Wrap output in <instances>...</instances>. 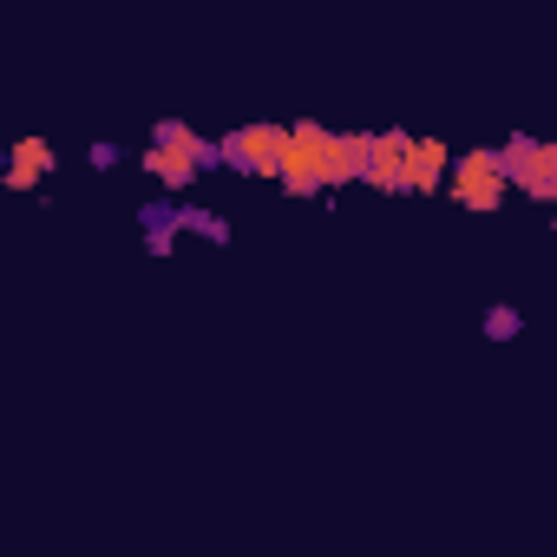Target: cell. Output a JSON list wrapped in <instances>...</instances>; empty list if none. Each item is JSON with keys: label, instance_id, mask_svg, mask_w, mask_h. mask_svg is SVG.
I'll return each mask as SVG.
<instances>
[{"label": "cell", "instance_id": "obj_5", "mask_svg": "<svg viewBox=\"0 0 557 557\" xmlns=\"http://www.w3.org/2000/svg\"><path fill=\"white\" fill-rule=\"evenodd\" d=\"M453 151L446 138H407V164H400V197H433L440 177H446Z\"/></svg>", "mask_w": 557, "mask_h": 557}, {"label": "cell", "instance_id": "obj_8", "mask_svg": "<svg viewBox=\"0 0 557 557\" xmlns=\"http://www.w3.org/2000/svg\"><path fill=\"white\" fill-rule=\"evenodd\" d=\"M158 145H177L197 171H210V164H216V145H210V138H197L184 119H158Z\"/></svg>", "mask_w": 557, "mask_h": 557}, {"label": "cell", "instance_id": "obj_10", "mask_svg": "<svg viewBox=\"0 0 557 557\" xmlns=\"http://www.w3.org/2000/svg\"><path fill=\"white\" fill-rule=\"evenodd\" d=\"M40 171H53V151L40 145V138H21V151H14V171H8V184L14 190H34V177Z\"/></svg>", "mask_w": 557, "mask_h": 557}, {"label": "cell", "instance_id": "obj_2", "mask_svg": "<svg viewBox=\"0 0 557 557\" xmlns=\"http://www.w3.org/2000/svg\"><path fill=\"white\" fill-rule=\"evenodd\" d=\"M446 197L466 203V210H498V203H505V164H498V151L479 145V151L453 158V184H446Z\"/></svg>", "mask_w": 557, "mask_h": 557}, {"label": "cell", "instance_id": "obj_6", "mask_svg": "<svg viewBox=\"0 0 557 557\" xmlns=\"http://www.w3.org/2000/svg\"><path fill=\"white\" fill-rule=\"evenodd\" d=\"M400 164H407V132H368V164H361V184H368V190L400 197Z\"/></svg>", "mask_w": 557, "mask_h": 557}, {"label": "cell", "instance_id": "obj_1", "mask_svg": "<svg viewBox=\"0 0 557 557\" xmlns=\"http://www.w3.org/2000/svg\"><path fill=\"white\" fill-rule=\"evenodd\" d=\"M322 151H329V125L296 119L283 132V164H275V184L289 197H322Z\"/></svg>", "mask_w": 557, "mask_h": 557}, {"label": "cell", "instance_id": "obj_3", "mask_svg": "<svg viewBox=\"0 0 557 557\" xmlns=\"http://www.w3.org/2000/svg\"><path fill=\"white\" fill-rule=\"evenodd\" d=\"M498 164H505V184H511V190H524V197H537V203H550V197H557V145L505 138Z\"/></svg>", "mask_w": 557, "mask_h": 557}, {"label": "cell", "instance_id": "obj_7", "mask_svg": "<svg viewBox=\"0 0 557 557\" xmlns=\"http://www.w3.org/2000/svg\"><path fill=\"white\" fill-rule=\"evenodd\" d=\"M361 164H368V132H329V151H322V190H348V184H361Z\"/></svg>", "mask_w": 557, "mask_h": 557}, {"label": "cell", "instance_id": "obj_9", "mask_svg": "<svg viewBox=\"0 0 557 557\" xmlns=\"http://www.w3.org/2000/svg\"><path fill=\"white\" fill-rule=\"evenodd\" d=\"M145 171H151V177H164L171 190H190V184H197V164H190L177 145H151V151H145Z\"/></svg>", "mask_w": 557, "mask_h": 557}, {"label": "cell", "instance_id": "obj_4", "mask_svg": "<svg viewBox=\"0 0 557 557\" xmlns=\"http://www.w3.org/2000/svg\"><path fill=\"white\" fill-rule=\"evenodd\" d=\"M283 132L289 125H243L216 145V164L249 171V177H275V164H283Z\"/></svg>", "mask_w": 557, "mask_h": 557}, {"label": "cell", "instance_id": "obj_11", "mask_svg": "<svg viewBox=\"0 0 557 557\" xmlns=\"http://www.w3.org/2000/svg\"><path fill=\"white\" fill-rule=\"evenodd\" d=\"M485 329H492V335H518V315H511V309H492Z\"/></svg>", "mask_w": 557, "mask_h": 557}]
</instances>
